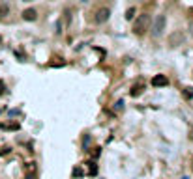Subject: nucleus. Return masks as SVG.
Instances as JSON below:
<instances>
[{
    "instance_id": "2",
    "label": "nucleus",
    "mask_w": 193,
    "mask_h": 179,
    "mask_svg": "<svg viewBox=\"0 0 193 179\" xmlns=\"http://www.w3.org/2000/svg\"><path fill=\"white\" fill-rule=\"evenodd\" d=\"M148 26H150V15H148V13H143V15H139V19H137L135 24H133V32H135V34H143Z\"/></svg>"
},
{
    "instance_id": "17",
    "label": "nucleus",
    "mask_w": 193,
    "mask_h": 179,
    "mask_svg": "<svg viewBox=\"0 0 193 179\" xmlns=\"http://www.w3.org/2000/svg\"><path fill=\"white\" fill-rule=\"evenodd\" d=\"M0 43H2V37H0Z\"/></svg>"
},
{
    "instance_id": "16",
    "label": "nucleus",
    "mask_w": 193,
    "mask_h": 179,
    "mask_svg": "<svg viewBox=\"0 0 193 179\" xmlns=\"http://www.w3.org/2000/svg\"><path fill=\"white\" fill-rule=\"evenodd\" d=\"M0 114H2V108H0Z\"/></svg>"
},
{
    "instance_id": "8",
    "label": "nucleus",
    "mask_w": 193,
    "mask_h": 179,
    "mask_svg": "<svg viewBox=\"0 0 193 179\" xmlns=\"http://www.w3.org/2000/svg\"><path fill=\"white\" fill-rule=\"evenodd\" d=\"M62 28H64V26H62V19H58V21H56V34H62V32H64Z\"/></svg>"
},
{
    "instance_id": "4",
    "label": "nucleus",
    "mask_w": 193,
    "mask_h": 179,
    "mask_svg": "<svg viewBox=\"0 0 193 179\" xmlns=\"http://www.w3.org/2000/svg\"><path fill=\"white\" fill-rule=\"evenodd\" d=\"M36 17H38V11L34 7H28V9L23 11V19L24 21H36Z\"/></svg>"
},
{
    "instance_id": "10",
    "label": "nucleus",
    "mask_w": 193,
    "mask_h": 179,
    "mask_svg": "<svg viewBox=\"0 0 193 179\" xmlns=\"http://www.w3.org/2000/svg\"><path fill=\"white\" fill-rule=\"evenodd\" d=\"M73 176H75V177H79V176H83V172L77 168V170H73Z\"/></svg>"
},
{
    "instance_id": "5",
    "label": "nucleus",
    "mask_w": 193,
    "mask_h": 179,
    "mask_svg": "<svg viewBox=\"0 0 193 179\" xmlns=\"http://www.w3.org/2000/svg\"><path fill=\"white\" fill-rule=\"evenodd\" d=\"M152 84H154V86H167L169 80H167V77L160 75V77H154V78H152Z\"/></svg>"
},
{
    "instance_id": "15",
    "label": "nucleus",
    "mask_w": 193,
    "mask_h": 179,
    "mask_svg": "<svg viewBox=\"0 0 193 179\" xmlns=\"http://www.w3.org/2000/svg\"><path fill=\"white\" fill-rule=\"evenodd\" d=\"M182 179H190V177H182Z\"/></svg>"
},
{
    "instance_id": "9",
    "label": "nucleus",
    "mask_w": 193,
    "mask_h": 179,
    "mask_svg": "<svg viewBox=\"0 0 193 179\" xmlns=\"http://www.w3.org/2000/svg\"><path fill=\"white\" fill-rule=\"evenodd\" d=\"M114 108H116V110H122V108H124V101H116Z\"/></svg>"
},
{
    "instance_id": "7",
    "label": "nucleus",
    "mask_w": 193,
    "mask_h": 179,
    "mask_svg": "<svg viewBox=\"0 0 193 179\" xmlns=\"http://www.w3.org/2000/svg\"><path fill=\"white\" fill-rule=\"evenodd\" d=\"M133 17H135V7H130V9L126 11V19H128V21H131Z\"/></svg>"
},
{
    "instance_id": "11",
    "label": "nucleus",
    "mask_w": 193,
    "mask_h": 179,
    "mask_svg": "<svg viewBox=\"0 0 193 179\" xmlns=\"http://www.w3.org/2000/svg\"><path fill=\"white\" fill-rule=\"evenodd\" d=\"M4 90H6V84H4V82H2V80H0V95H2V93H4Z\"/></svg>"
},
{
    "instance_id": "3",
    "label": "nucleus",
    "mask_w": 193,
    "mask_h": 179,
    "mask_svg": "<svg viewBox=\"0 0 193 179\" xmlns=\"http://www.w3.org/2000/svg\"><path fill=\"white\" fill-rule=\"evenodd\" d=\"M109 17H111V9H109V7H101V9L96 11V17H94V19H96L98 24H103L105 21H109Z\"/></svg>"
},
{
    "instance_id": "14",
    "label": "nucleus",
    "mask_w": 193,
    "mask_h": 179,
    "mask_svg": "<svg viewBox=\"0 0 193 179\" xmlns=\"http://www.w3.org/2000/svg\"><path fill=\"white\" fill-rule=\"evenodd\" d=\"M24 2H34V0H24Z\"/></svg>"
},
{
    "instance_id": "1",
    "label": "nucleus",
    "mask_w": 193,
    "mask_h": 179,
    "mask_svg": "<svg viewBox=\"0 0 193 179\" xmlns=\"http://www.w3.org/2000/svg\"><path fill=\"white\" fill-rule=\"evenodd\" d=\"M165 24H167V17L165 15H158L156 19H154V24H152V37H158V35H161L163 34V30H165Z\"/></svg>"
},
{
    "instance_id": "13",
    "label": "nucleus",
    "mask_w": 193,
    "mask_h": 179,
    "mask_svg": "<svg viewBox=\"0 0 193 179\" xmlns=\"http://www.w3.org/2000/svg\"><path fill=\"white\" fill-rule=\"evenodd\" d=\"M79 2H90V0H79Z\"/></svg>"
},
{
    "instance_id": "12",
    "label": "nucleus",
    "mask_w": 193,
    "mask_h": 179,
    "mask_svg": "<svg viewBox=\"0 0 193 179\" xmlns=\"http://www.w3.org/2000/svg\"><path fill=\"white\" fill-rule=\"evenodd\" d=\"M8 151H9V149H8V148H2V149H0V155H6V153H8Z\"/></svg>"
},
{
    "instance_id": "6",
    "label": "nucleus",
    "mask_w": 193,
    "mask_h": 179,
    "mask_svg": "<svg viewBox=\"0 0 193 179\" xmlns=\"http://www.w3.org/2000/svg\"><path fill=\"white\" fill-rule=\"evenodd\" d=\"M9 15V4H0V19H6Z\"/></svg>"
}]
</instances>
